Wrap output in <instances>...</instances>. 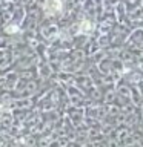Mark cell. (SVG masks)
<instances>
[{
  "label": "cell",
  "mask_w": 143,
  "mask_h": 147,
  "mask_svg": "<svg viewBox=\"0 0 143 147\" xmlns=\"http://www.w3.org/2000/svg\"><path fill=\"white\" fill-rule=\"evenodd\" d=\"M43 8L48 16H54L62 11V0H45Z\"/></svg>",
  "instance_id": "6da1fadb"
}]
</instances>
